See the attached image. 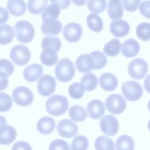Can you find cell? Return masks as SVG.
I'll return each instance as SVG.
<instances>
[{"label":"cell","mask_w":150,"mask_h":150,"mask_svg":"<svg viewBox=\"0 0 150 150\" xmlns=\"http://www.w3.org/2000/svg\"><path fill=\"white\" fill-rule=\"evenodd\" d=\"M69 107V101L62 95H54L50 97L46 103V109L49 114L53 116L63 114Z\"/></svg>","instance_id":"cell-1"},{"label":"cell","mask_w":150,"mask_h":150,"mask_svg":"<svg viewBox=\"0 0 150 150\" xmlns=\"http://www.w3.org/2000/svg\"><path fill=\"white\" fill-rule=\"evenodd\" d=\"M54 73L56 79L60 81H69L75 74L74 64L68 58H63L56 64Z\"/></svg>","instance_id":"cell-2"},{"label":"cell","mask_w":150,"mask_h":150,"mask_svg":"<svg viewBox=\"0 0 150 150\" xmlns=\"http://www.w3.org/2000/svg\"><path fill=\"white\" fill-rule=\"evenodd\" d=\"M16 30V39L23 43L30 42L35 36V29L28 21H18L14 26Z\"/></svg>","instance_id":"cell-3"},{"label":"cell","mask_w":150,"mask_h":150,"mask_svg":"<svg viewBox=\"0 0 150 150\" xmlns=\"http://www.w3.org/2000/svg\"><path fill=\"white\" fill-rule=\"evenodd\" d=\"M122 93L127 100L135 101L141 98L143 89L141 85L135 81H127L122 85Z\"/></svg>","instance_id":"cell-4"},{"label":"cell","mask_w":150,"mask_h":150,"mask_svg":"<svg viewBox=\"0 0 150 150\" xmlns=\"http://www.w3.org/2000/svg\"><path fill=\"white\" fill-rule=\"evenodd\" d=\"M105 104L108 111L112 114H120L123 112L127 107L125 99L118 94L109 96L105 100Z\"/></svg>","instance_id":"cell-5"},{"label":"cell","mask_w":150,"mask_h":150,"mask_svg":"<svg viewBox=\"0 0 150 150\" xmlns=\"http://www.w3.org/2000/svg\"><path fill=\"white\" fill-rule=\"evenodd\" d=\"M148 66L146 62L141 58L132 60L128 67L129 76L135 80H141L144 78L148 72Z\"/></svg>","instance_id":"cell-6"},{"label":"cell","mask_w":150,"mask_h":150,"mask_svg":"<svg viewBox=\"0 0 150 150\" xmlns=\"http://www.w3.org/2000/svg\"><path fill=\"white\" fill-rule=\"evenodd\" d=\"M10 57L16 65L24 66L28 63L30 58V52L26 46L17 45L11 50Z\"/></svg>","instance_id":"cell-7"},{"label":"cell","mask_w":150,"mask_h":150,"mask_svg":"<svg viewBox=\"0 0 150 150\" xmlns=\"http://www.w3.org/2000/svg\"><path fill=\"white\" fill-rule=\"evenodd\" d=\"M12 98L17 104L25 107L32 104L33 101V94L28 87L19 86L13 91Z\"/></svg>","instance_id":"cell-8"},{"label":"cell","mask_w":150,"mask_h":150,"mask_svg":"<svg viewBox=\"0 0 150 150\" xmlns=\"http://www.w3.org/2000/svg\"><path fill=\"white\" fill-rule=\"evenodd\" d=\"M56 82L53 77L50 75H44L39 80L37 88L39 93L47 97L53 93L56 89Z\"/></svg>","instance_id":"cell-9"},{"label":"cell","mask_w":150,"mask_h":150,"mask_svg":"<svg viewBox=\"0 0 150 150\" xmlns=\"http://www.w3.org/2000/svg\"><path fill=\"white\" fill-rule=\"evenodd\" d=\"M100 126L102 132L108 136L115 135L119 129L117 120L111 115H106L102 117L100 121Z\"/></svg>","instance_id":"cell-10"},{"label":"cell","mask_w":150,"mask_h":150,"mask_svg":"<svg viewBox=\"0 0 150 150\" xmlns=\"http://www.w3.org/2000/svg\"><path fill=\"white\" fill-rule=\"evenodd\" d=\"M57 129L61 137L70 138L77 134L78 127L73 121L69 119H63L57 124Z\"/></svg>","instance_id":"cell-11"},{"label":"cell","mask_w":150,"mask_h":150,"mask_svg":"<svg viewBox=\"0 0 150 150\" xmlns=\"http://www.w3.org/2000/svg\"><path fill=\"white\" fill-rule=\"evenodd\" d=\"M83 30L81 26L77 23L71 22L66 25L63 30L64 39L69 42L74 43L78 42L82 36Z\"/></svg>","instance_id":"cell-12"},{"label":"cell","mask_w":150,"mask_h":150,"mask_svg":"<svg viewBox=\"0 0 150 150\" xmlns=\"http://www.w3.org/2000/svg\"><path fill=\"white\" fill-rule=\"evenodd\" d=\"M41 30L44 35H56L59 34L62 28V24L56 18H47L43 20Z\"/></svg>","instance_id":"cell-13"},{"label":"cell","mask_w":150,"mask_h":150,"mask_svg":"<svg viewBox=\"0 0 150 150\" xmlns=\"http://www.w3.org/2000/svg\"><path fill=\"white\" fill-rule=\"evenodd\" d=\"M110 30L114 36L122 38L129 33V25L127 21L122 19L114 20L110 23Z\"/></svg>","instance_id":"cell-14"},{"label":"cell","mask_w":150,"mask_h":150,"mask_svg":"<svg viewBox=\"0 0 150 150\" xmlns=\"http://www.w3.org/2000/svg\"><path fill=\"white\" fill-rule=\"evenodd\" d=\"M76 66L79 71L88 73L94 69V62L92 56L88 54L80 55L76 60Z\"/></svg>","instance_id":"cell-15"},{"label":"cell","mask_w":150,"mask_h":150,"mask_svg":"<svg viewBox=\"0 0 150 150\" xmlns=\"http://www.w3.org/2000/svg\"><path fill=\"white\" fill-rule=\"evenodd\" d=\"M43 73V69L40 64L33 63L27 66L23 73L25 79L29 82L38 80Z\"/></svg>","instance_id":"cell-16"},{"label":"cell","mask_w":150,"mask_h":150,"mask_svg":"<svg viewBox=\"0 0 150 150\" xmlns=\"http://www.w3.org/2000/svg\"><path fill=\"white\" fill-rule=\"evenodd\" d=\"M87 110L90 117L94 120L100 118L105 112L104 103L97 99L90 101L87 106Z\"/></svg>","instance_id":"cell-17"},{"label":"cell","mask_w":150,"mask_h":150,"mask_svg":"<svg viewBox=\"0 0 150 150\" xmlns=\"http://www.w3.org/2000/svg\"><path fill=\"white\" fill-rule=\"evenodd\" d=\"M120 47L122 54L127 57L135 56L138 53L140 49L138 42L132 38L125 40Z\"/></svg>","instance_id":"cell-18"},{"label":"cell","mask_w":150,"mask_h":150,"mask_svg":"<svg viewBox=\"0 0 150 150\" xmlns=\"http://www.w3.org/2000/svg\"><path fill=\"white\" fill-rule=\"evenodd\" d=\"M99 84L103 90L111 91L117 88L118 80L113 74L111 73H104L100 77Z\"/></svg>","instance_id":"cell-19"},{"label":"cell","mask_w":150,"mask_h":150,"mask_svg":"<svg viewBox=\"0 0 150 150\" xmlns=\"http://www.w3.org/2000/svg\"><path fill=\"white\" fill-rule=\"evenodd\" d=\"M16 131L11 125H4L0 127V144L8 145L13 142L16 137Z\"/></svg>","instance_id":"cell-20"},{"label":"cell","mask_w":150,"mask_h":150,"mask_svg":"<svg viewBox=\"0 0 150 150\" xmlns=\"http://www.w3.org/2000/svg\"><path fill=\"white\" fill-rule=\"evenodd\" d=\"M56 127L55 121L49 117H44L39 120L36 124L38 131L42 134L47 135L52 133Z\"/></svg>","instance_id":"cell-21"},{"label":"cell","mask_w":150,"mask_h":150,"mask_svg":"<svg viewBox=\"0 0 150 150\" xmlns=\"http://www.w3.org/2000/svg\"><path fill=\"white\" fill-rule=\"evenodd\" d=\"M107 12L111 19H120L123 15V6L120 0H109Z\"/></svg>","instance_id":"cell-22"},{"label":"cell","mask_w":150,"mask_h":150,"mask_svg":"<svg viewBox=\"0 0 150 150\" xmlns=\"http://www.w3.org/2000/svg\"><path fill=\"white\" fill-rule=\"evenodd\" d=\"M6 6L9 13L15 16H20L26 11L24 0H8Z\"/></svg>","instance_id":"cell-23"},{"label":"cell","mask_w":150,"mask_h":150,"mask_svg":"<svg viewBox=\"0 0 150 150\" xmlns=\"http://www.w3.org/2000/svg\"><path fill=\"white\" fill-rule=\"evenodd\" d=\"M15 30L9 25H0V45L10 43L13 39Z\"/></svg>","instance_id":"cell-24"},{"label":"cell","mask_w":150,"mask_h":150,"mask_svg":"<svg viewBox=\"0 0 150 150\" xmlns=\"http://www.w3.org/2000/svg\"><path fill=\"white\" fill-rule=\"evenodd\" d=\"M41 62L48 66L54 65L58 59L57 52L49 49H44L40 56Z\"/></svg>","instance_id":"cell-25"},{"label":"cell","mask_w":150,"mask_h":150,"mask_svg":"<svg viewBox=\"0 0 150 150\" xmlns=\"http://www.w3.org/2000/svg\"><path fill=\"white\" fill-rule=\"evenodd\" d=\"M87 24L90 30L100 32L103 29V22L101 18L95 13H90L87 17Z\"/></svg>","instance_id":"cell-26"},{"label":"cell","mask_w":150,"mask_h":150,"mask_svg":"<svg viewBox=\"0 0 150 150\" xmlns=\"http://www.w3.org/2000/svg\"><path fill=\"white\" fill-rule=\"evenodd\" d=\"M69 114L73 121L76 122H82L87 117V113L86 109L79 105L72 106L69 111Z\"/></svg>","instance_id":"cell-27"},{"label":"cell","mask_w":150,"mask_h":150,"mask_svg":"<svg viewBox=\"0 0 150 150\" xmlns=\"http://www.w3.org/2000/svg\"><path fill=\"white\" fill-rule=\"evenodd\" d=\"M115 148L117 149L132 150L134 149L135 143L134 139L128 135L120 136L116 141Z\"/></svg>","instance_id":"cell-28"},{"label":"cell","mask_w":150,"mask_h":150,"mask_svg":"<svg viewBox=\"0 0 150 150\" xmlns=\"http://www.w3.org/2000/svg\"><path fill=\"white\" fill-rule=\"evenodd\" d=\"M47 3V0H29L27 4L28 9L32 14H39L45 9Z\"/></svg>","instance_id":"cell-29"},{"label":"cell","mask_w":150,"mask_h":150,"mask_svg":"<svg viewBox=\"0 0 150 150\" xmlns=\"http://www.w3.org/2000/svg\"><path fill=\"white\" fill-rule=\"evenodd\" d=\"M41 45L43 49H49L57 52L60 50L62 44L60 40L58 38L54 36H46L42 40Z\"/></svg>","instance_id":"cell-30"},{"label":"cell","mask_w":150,"mask_h":150,"mask_svg":"<svg viewBox=\"0 0 150 150\" xmlns=\"http://www.w3.org/2000/svg\"><path fill=\"white\" fill-rule=\"evenodd\" d=\"M120 47L121 43L120 40L117 39H113L105 44L103 51L108 56H115L119 53Z\"/></svg>","instance_id":"cell-31"},{"label":"cell","mask_w":150,"mask_h":150,"mask_svg":"<svg viewBox=\"0 0 150 150\" xmlns=\"http://www.w3.org/2000/svg\"><path fill=\"white\" fill-rule=\"evenodd\" d=\"M81 83L87 91H91L95 89L98 84L97 77L93 73H87L84 74L81 79Z\"/></svg>","instance_id":"cell-32"},{"label":"cell","mask_w":150,"mask_h":150,"mask_svg":"<svg viewBox=\"0 0 150 150\" xmlns=\"http://www.w3.org/2000/svg\"><path fill=\"white\" fill-rule=\"evenodd\" d=\"M94 146L96 149H114L115 145L112 140L105 136H100L96 138Z\"/></svg>","instance_id":"cell-33"},{"label":"cell","mask_w":150,"mask_h":150,"mask_svg":"<svg viewBox=\"0 0 150 150\" xmlns=\"http://www.w3.org/2000/svg\"><path fill=\"white\" fill-rule=\"evenodd\" d=\"M60 12V8L59 5L56 3L51 4L48 5L46 8L43 11L41 17L44 20L47 18H57L59 16Z\"/></svg>","instance_id":"cell-34"},{"label":"cell","mask_w":150,"mask_h":150,"mask_svg":"<svg viewBox=\"0 0 150 150\" xmlns=\"http://www.w3.org/2000/svg\"><path fill=\"white\" fill-rule=\"evenodd\" d=\"M93 59L94 69H101L103 68L107 62V59L105 55L100 51H94L90 54Z\"/></svg>","instance_id":"cell-35"},{"label":"cell","mask_w":150,"mask_h":150,"mask_svg":"<svg viewBox=\"0 0 150 150\" xmlns=\"http://www.w3.org/2000/svg\"><path fill=\"white\" fill-rule=\"evenodd\" d=\"M85 92V88L83 85L80 83H72L69 87V96L74 99H79L81 98Z\"/></svg>","instance_id":"cell-36"},{"label":"cell","mask_w":150,"mask_h":150,"mask_svg":"<svg viewBox=\"0 0 150 150\" xmlns=\"http://www.w3.org/2000/svg\"><path fill=\"white\" fill-rule=\"evenodd\" d=\"M149 28L150 25L148 22H142L139 23L136 29L137 36L142 40H149L150 39Z\"/></svg>","instance_id":"cell-37"},{"label":"cell","mask_w":150,"mask_h":150,"mask_svg":"<svg viewBox=\"0 0 150 150\" xmlns=\"http://www.w3.org/2000/svg\"><path fill=\"white\" fill-rule=\"evenodd\" d=\"M106 2V0H88L87 7L91 12L100 13L105 10Z\"/></svg>","instance_id":"cell-38"},{"label":"cell","mask_w":150,"mask_h":150,"mask_svg":"<svg viewBox=\"0 0 150 150\" xmlns=\"http://www.w3.org/2000/svg\"><path fill=\"white\" fill-rule=\"evenodd\" d=\"M88 146V139L84 135L76 136L72 141L71 149H87Z\"/></svg>","instance_id":"cell-39"},{"label":"cell","mask_w":150,"mask_h":150,"mask_svg":"<svg viewBox=\"0 0 150 150\" xmlns=\"http://www.w3.org/2000/svg\"><path fill=\"white\" fill-rule=\"evenodd\" d=\"M12 100L10 96L5 93H0V112H6L11 109Z\"/></svg>","instance_id":"cell-40"},{"label":"cell","mask_w":150,"mask_h":150,"mask_svg":"<svg viewBox=\"0 0 150 150\" xmlns=\"http://www.w3.org/2000/svg\"><path fill=\"white\" fill-rule=\"evenodd\" d=\"M14 70L13 64L5 59H0V71L4 72L8 76H11Z\"/></svg>","instance_id":"cell-41"},{"label":"cell","mask_w":150,"mask_h":150,"mask_svg":"<svg viewBox=\"0 0 150 150\" xmlns=\"http://www.w3.org/2000/svg\"><path fill=\"white\" fill-rule=\"evenodd\" d=\"M49 149L50 150L70 149V147L68 143L64 140L61 139H57L53 141L50 143Z\"/></svg>","instance_id":"cell-42"},{"label":"cell","mask_w":150,"mask_h":150,"mask_svg":"<svg viewBox=\"0 0 150 150\" xmlns=\"http://www.w3.org/2000/svg\"><path fill=\"white\" fill-rule=\"evenodd\" d=\"M141 0H122L125 9L128 12H134L137 10Z\"/></svg>","instance_id":"cell-43"},{"label":"cell","mask_w":150,"mask_h":150,"mask_svg":"<svg viewBox=\"0 0 150 150\" xmlns=\"http://www.w3.org/2000/svg\"><path fill=\"white\" fill-rule=\"evenodd\" d=\"M149 0L142 2L139 6V10L141 13L145 17L149 18Z\"/></svg>","instance_id":"cell-44"},{"label":"cell","mask_w":150,"mask_h":150,"mask_svg":"<svg viewBox=\"0 0 150 150\" xmlns=\"http://www.w3.org/2000/svg\"><path fill=\"white\" fill-rule=\"evenodd\" d=\"M8 83L9 80L6 74L0 71V91L5 90L8 85Z\"/></svg>","instance_id":"cell-45"},{"label":"cell","mask_w":150,"mask_h":150,"mask_svg":"<svg viewBox=\"0 0 150 150\" xmlns=\"http://www.w3.org/2000/svg\"><path fill=\"white\" fill-rule=\"evenodd\" d=\"M12 149H32V148L28 143L24 141H19L13 145Z\"/></svg>","instance_id":"cell-46"},{"label":"cell","mask_w":150,"mask_h":150,"mask_svg":"<svg viewBox=\"0 0 150 150\" xmlns=\"http://www.w3.org/2000/svg\"><path fill=\"white\" fill-rule=\"evenodd\" d=\"M9 18V13L7 10L0 6V24L5 23Z\"/></svg>","instance_id":"cell-47"},{"label":"cell","mask_w":150,"mask_h":150,"mask_svg":"<svg viewBox=\"0 0 150 150\" xmlns=\"http://www.w3.org/2000/svg\"><path fill=\"white\" fill-rule=\"evenodd\" d=\"M50 1L58 4L62 9H67L70 5V0H50Z\"/></svg>","instance_id":"cell-48"},{"label":"cell","mask_w":150,"mask_h":150,"mask_svg":"<svg viewBox=\"0 0 150 150\" xmlns=\"http://www.w3.org/2000/svg\"><path fill=\"white\" fill-rule=\"evenodd\" d=\"M87 0H72L73 3L77 6H83L84 5Z\"/></svg>","instance_id":"cell-49"},{"label":"cell","mask_w":150,"mask_h":150,"mask_svg":"<svg viewBox=\"0 0 150 150\" xmlns=\"http://www.w3.org/2000/svg\"><path fill=\"white\" fill-rule=\"evenodd\" d=\"M6 124V120L2 115H0V127Z\"/></svg>","instance_id":"cell-50"}]
</instances>
